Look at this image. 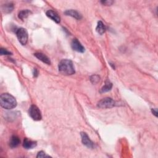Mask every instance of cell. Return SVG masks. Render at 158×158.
<instances>
[{
    "label": "cell",
    "instance_id": "1",
    "mask_svg": "<svg viewBox=\"0 0 158 158\" xmlns=\"http://www.w3.org/2000/svg\"><path fill=\"white\" fill-rule=\"evenodd\" d=\"M58 69L59 72L65 76L72 75L76 72L72 62L69 59L61 60L59 64Z\"/></svg>",
    "mask_w": 158,
    "mask_h": 158
},
{
    "label": "cell",
    "instance_id": "9",
    "mask_svg": "<svg viewBox=\"0 0 158 158\" xmlns=\"http://www.w3.org/2000/svg\"><path fill=\"white\" fill-rule=\"evenodd\" d=\"M64 13L66 15H69V16L75 18L77 20H80L82 18V15L76 10H67Z\"/></svg>",
    "mask_w": 158,
    "mask_h": 158
},
{
    "label": "cell",
    "instance_id": "8",
    "mask_svg": "<svg viewBox=\"0 0 158 158\" xmlns=\"http://www.w3.org/2000/svg\"><path fill=\"white\" fill-rule=\"evenodd\" d=\"M46 14L47 16H48L49 18H50L51 19H52L53 21L57 24H59L61 21V19L60 17L58 15L56 12L53 11V10H48V11L46 13Z\"/></svg>",
    "mask_w": 158,
    "mask_h": 158
},
{
    "label": "cell",
    "instance_id": "14",
    "mask_svg": "<svg viewBox=\"0 0 158 158\" xmlns=\"http://www.w3.org/2000/svg\"><path fill=\"white\" fill-rule=\"evenodd\" d=\"M106 26H105V25L103 24L102 21H98L96 28L97 33L99 34V35H103L105 31H106Z\"/></svg>",
    "mask_w": 158,
    "mask_h": 158
},
{
    "label": "cell",
    "instance_id": "22",
    "mask_svg": "<svg viewBox=\"0 0 158 158\" xmlns=\"http://www.w3.org/2000/svg\"><path fill=\"white\" fill-rule=\"evenodd\" d=\"M34 77H37L38 76V71H37V69H34Z\"/></svg>",
    "mask_w": 158,
    "mask_h": 158
},
{
    "label": "cell",
    "instance_id": "3",
    "mask_svg": "<svg viewBox=\"0 0 158 158\" xmlns=\"http://www.w3.org/2000/svg\"><path fill=\"white\" fill-rule=\"evenodd\" d=\"M16 35L20 43L22 45H25L28 41V33L26 29L20 28L16 31Z\"/></svg>",
    "mask_w": 158,
    "mask_h": 158
},
{
    "label": "cell",
    "instance_id": "15",
    "mask_svg": "<svg viewBox=\"0 0 158 158\" xmlns=\"http://www.w3.org/2000/svg\"><path fill=\"white\" fill-rule=\"evenodd\" d=\"M30 14H31V11L29 10V9H25V10H21L19 13L18 14V17L19 19H20L21 20H24L25 19L27 18L29 15H30Z\"/></svg>",
    "mask_w": 158,
    "mask_h": 158
},
{
    "label": "cell",
    "instance_id": "18",
    "mask_svg": "<svg viewBox=\"0 0 158 158\" xmlns=\"http://www.w3.org/2000/svg\"><path fill=\"white\" fill-rule=\"evenodd\" d=\"M0 54H1V55H2V56H3V55H11L12 52L8 51L6 49L1 48V50H0Z\"/></svg>",
    "mask_w": 158,
    "mask_h": 158
},
{
    "label": "cell",
    "instance_id": "12",
    "mask_svg": "<svg viewBox=\"0 0 158 158\" xmlns=\"http://www.w3.org/2000/svg\"><path fill=\"white\" fill-rule=\"evenodd\" d=\"M20 143V139L18 136L14 135L12 136L11 138H10V140L9 146L11 147L12 148H16L17 146H19Z\"/></svg>",
    "mask_w": 158,
    "mask_h": 158
},
{
    "label": "cell",
    "instance_id": "4",
    "mask_svg": "<svg viewBox=\"0 0 158 158\" xmlns=\"http://www.w3.org/2000/svg\"><path fill=\"white\" fill-rule=\"evenodd\" d=\"M115 105V103L114 100L110 98H105L98 103V107L102 109L111 108Z\"/></svg>",
    "mask_w": 158,
    "mask_h": 158
},
{
    "label": "cell",
    "instance_id": "10",
    "mask_svg": "<svg viewBox=\"0 0 158 158\" xmlns=\"http://www.w3.org/2000/svg\"><path fill=\"white\" fill-rule=\"evenodd\" d=\"M34 56L36 57V58L38 59L43 62L45 63L46 64L50 65L51 64V61L50 59L45 55L43 53H41V52H36V53L34 54Z\"/></svg>",
    "mask_w": 158,
    "mask_h": 158
},
{
    "label": "cell",
    "instance_id": "16",
    "mask_svg": "<svg viewBox=\"0 0 158 158\" xmlns=\"http://www.w3.org/2000/svg\"><path fill=\"white\" fill-rule=\"evenodd\" d=\"M112 87H113L112 83H110L109 80H107L106 81V83H105L104 86L101 88V93H105L109 92L111 89Z\"/></svg>",
    "mask_w": 158,
    "mask_h": 158
},
{
    "label": "cell",
    "instance_id": "7",
    "mask_svg": "<svg viewBox=\"0 0 158 158\" xmlns=\"http://www.w3.org/2000/svg\"><path fill=\"white\" fill-rule=\"evenodd\" d=\"M71 46L72 48L77 52H83L85 51V48L82 46L80 42L76 38H74L72 41Z\"/></svg>",
    "mask_w": 158,
    "mask_h": 158
},
{
    "label": "cell",
    "instance_id": "5",
    "mask_svg": "<svg viewBox=\"0 0 158 158\" xmlns=\"http://www.w3.org/2000/svg\"><path fill=\"white\" fill-rule=\"evenodd\" d=\"M29 113L31 118L34 120H40L41 119V114L38 108L35 105H31L29 108Z\"/></svg>",
    "mask_w": 158,
    "mask_h": 158
},
{
    "label": "cell",
    "instance_id": "19",
    "mask_svg": "<svg viewBox=\"0 0 158 158\" xmlns=\"http://www.w3.org/2000/svg\"><path fill=\"white\" fill-rule=\"evenodd\" d=\"M50 157V156L46 155L45 152L43 151H41L38 152L37 156H36V157H38H38Z\"/></svg>",
    "mask_w": 158,
    "mask_h": 158
},
{
    "label": "cell",
    "instance_id": "6",
    "mask_svg": "<svg viewBox=\"0 0 158 158\" xmlns=\"http://www.w3.org/2000/svg\"><path fill=\"white\" fill-rule=\"evenodd\" d=\"M80 135L82 138V143L85 146H87V148L93 149L94 147V143L90 139H89L88 135L85 132H81Z\"/></svg>",
    "mask_w": 158,
    "mask_h": 158
},
{
    "label": "cell",
    "instance_id": "17",
    "mask_svg": "<svg viewBox=\"0 0 158 158\" xmlns=\"http://www.w3.org/2000/svg\"><path fill=\"white\" fill-rule=\"evenodd\" d=\"M99 80H100V77L97 75H93L91 76L90 77V81L93 84L97 83L98 82H99Z\"/></svg>",
    "mask_w": 158,
    "mask_h": 158
},
{
    "label": "cell",
    "instance_id": "21",
    "mask_svg": "<svg viewBox=\"0 0 158 158\" xmlns=\"http://www.w3.org/2000/svg\"><path fill=\"white\" fill-rule=\"evenodd\" d=\"M151 111L156 117H157V108L151 109Z\"/></svg>",
    "mask_w": 158,
    "mask_h": 158
},
{
    "label": "cell",
    "instance_id": "11",
    "mask_svg": "<svg viewBox=\"0 0 158 158\" xmlns=\"http://www.w3.org/2000/svg\"><path fill=\"white\" fill-rule=\"evenodd\" d=\"M36 146V142L34 141L29 140L28 138H25L24 140L23 143V146L25 149L29 150V149H32Z\"/></svg>",
    "mask_w": 158,
    "mask_h": 158
},
{
    "label": "cell",
    "instance_id": "13",
    "mask_svg": "<svg viewBox=\"0 0 158 158\" xmlns=\"http://www.w3.org/2000/svg\"><path fill=\"white\" fill-rule=\"evenodd\" d=\"M2 10L6 14H8L11 13L13 9H14V4L11 3H6L5 4H3L2 7Z\"/></svg>",
    "mask_w": 158,
    "mask_h": 158
},
{
    "label": "cell",
    "instance_id": "2",
    "mask_svg": "<svg viewBox=\"0 0 158 158\" xmlns=\"http://www.w3.org/2000/svg\"><path fill=\"white\" fill-rule=\"evenodd\" d=\"M1 106L6 109H11L16 107L17 101L15 98L9 93H3L0 97Z\"/></svg>",
    "mask_w": 158,
    "mask_h": 158
},
{
    "label": "cell",
    "instance_id": "20",
    "mask_svg": "<svg viewBox=\"0 0 158 158\" xmlns=\"http://www.w3.org/2000/svg\"><path fill=\"white\" fill-rule=\"evenodd\" d=\"M101 3L103 4H104L106 5V6H110V5H111L114 1H110V0H108V1H101Z\"/></svg>",
    "mask_w": 158,
    "mask_h": 158
}]
</instances>
